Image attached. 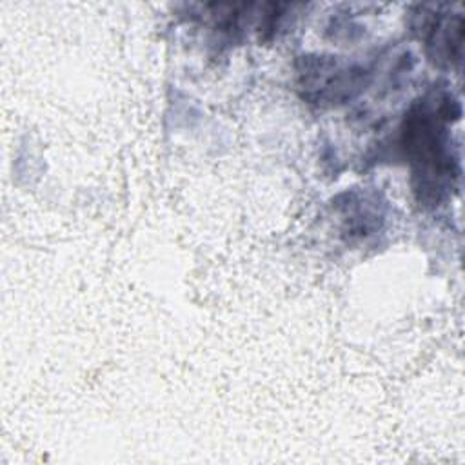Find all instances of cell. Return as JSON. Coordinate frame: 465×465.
Segmentation results:
<instances>
[{
    "mask_svg": "<svg viewBox=\"0 0 465 465\" xmlns=\"http://www.w3.org/2000/svg\"><path fill=\"white\" fill-rule=\"evenodd\" d=\"M369 71L332 56H303L298 67V85L303 96L316 104H334L351 98L367 84Z\"/></svg>",
    "mask_w": 465,
    "mask_h": 465,
    "instance_id": "2",
    "label": "cell"
},
{
    "mask_svg": "<svg viewBox=\"0 0 465 465\" xmlns=\"http://www.w3.org/2000/svg\"><path fill=\"white\" fill-rule=\"evenodd\" d=\"M456 102L447 93H436L416 102L403 118L400 145L411 163L414 191L421 203L438 205L450 196L460 176L450 122L460 116Z\"/></svg>",
    "mask_w": 465,
    "mask_h": 465,
    "instance_id": "1",
    "label": "cell"
}]
</instances>
